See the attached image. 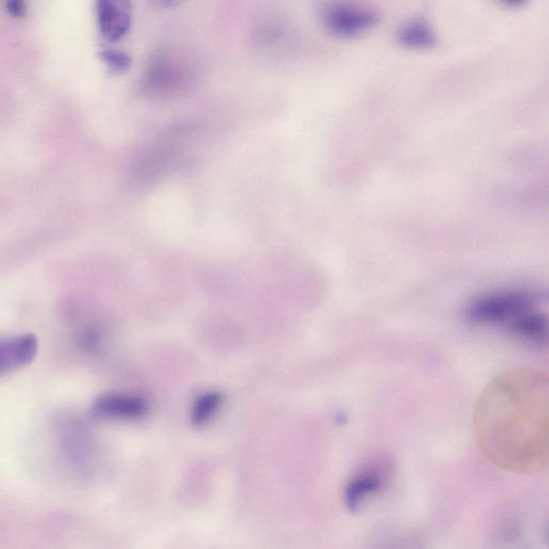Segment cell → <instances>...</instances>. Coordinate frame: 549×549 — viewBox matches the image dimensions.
Wrapping results in <instances>:
<instances>
[{
    "instance_id": "obj_9",
    "label": "cell",
    "mask_w": 549,
    "mask_h": 549,
    "mask_svg": "<svg viewBox=\"0 0 549 549\" xmlns=\"http://www.w3.org/2000/svg\"><path fill=\"white\" fill-rule=\"evenodd\" d=\"M398 40L406 48L425 49L435 45L436 37L428 24L423 21H413L400 29Z\"/></svg>"
},
{
    "instance_id": "obj_7",
    "label": "cell",
    "mask_w": 549,
    "mask_h": 549,
    "mask_svg": "<svg viewBox=\"0 0 549 549\" xmlns=\"http://www.w3.org/2000/svg\"><path fill=\"white\" fill-rule=\"evenodd\" d=\"M38 347L33 334L0 339V377L27 366L36 359Z\"/></svg>"
},
{
    "instance_id": "obj_14",
    "label": "cell",
    "mask_w": 549,
    "mask_h": 549,
    "mask_svg": "<svg viewBox=\"0 0 549 549\" xmlns=\"http://www.w3.org/2000/svg\"><path fill=\"white\" fill-rule=\"evenodd\" d=\"M502 3L508 5H512V7H518V5H522L527 2V0H501Z\"/></svg>"
},
{
    "instance_id": "obj_4",
    "label": "cell",
    "mask_w": 549,
    "mask_h": 549,
    "mask_svg": "<svg viewBox=\"0 0 549 549\" xmlns=\"http://www.w3.org/2000/svg\"><path fill=\"white\" fill-rule=\"evenodd\" d=\"M388 468L385 464H370L361 469L348 480L344 487V503L351 511H356L368 498L384 490L388 478Z\"/></svg>"
},
{
    "instance_id": "obj_10",
    "label": "cell",
    "mask_w": 549,
    "mask_h": 549,
    "mask_svg": "<svg viewBox=\"0 0 549 549\" xmlns=\"http://www.w3.org/2000/svg\"><path fill=\"white\" fill-rule=\"evenodd\" d=\"M99 58L107 66L108 70L113 74L125 73L131 69L132 65V60L128 54L114 48L102 49L99 52Z\"/></svg>"
},
{
    "instance_id": "obj_11",
    "label": "cell",
    "mask_w": 549,
    "mask_h": 549,
    "mask_svg": "<svg viewBox=\"0 0 549 549\" xmlns=\"http://www.w3.org/2000/svg\"><path fill=\"white\" fill-rule=\"evenodd\" d=\"M220 404L221 396L219 394L208 393L203 395L195 406L193 413L194 423L201 425L207 422L214 413L217 411Z\"/></svg>"
},
{
    "instance_id": "obj_2",
    "label": "cell",
    "mask_w": 549,
    "mask_h": 549,
    "mask_svg": "<svg viewBox=\"0 0 549 549\" xmlns=\"http://www.w3.org/2000/svg\"><path fill=\"white\" fill-rule=\"evenodd\" d=\"M467 319L473 324L499 326L527 343H547V318L538 295L501 291L480 296L468 307Z\"/></svg>"
},
{
    "instance_id": "obj_3",
    "label": "cell",
    "mask_w": 549,
    "mask_h": 549,
    "mask_svg": "<svg viewBox=\"0 0 549 549\" xmlns=\"http://www.w3.org/2000/svg\"><path fill=\"white\" fill-rule=\"evenodd\" d=\"M195 67L184 54L160 49L152 55L142 71L139 90L151 99H169L182 95L195 79Z\"/></svg>"
},
{
    "instance_id": "obj_8",
    "label": "cell",
    "mask_w": 549,
    "mask_h": 549,
    "mask_svg": "<svg viewBox=\"0 0 549 549\" xmlns=\"http://www.w3.org/2000/svg\"><path fill=\"white\" fill-rule=\"evenodd\" d=\"M95 410L106 417L132 418L144 415L147 404L137 396L111 394L97 400Z\"/></svg>"
},
{
    "instance_id": "obj_1",
    "label": "cell",
    "mask_w": 549,
    "mask_h": 549,
    "mask_svg": "<svg viewBox=\"0 0 549 549\" xmlns=\"http://www.w3.org/2000/svg\"><path fill=\"white\" fill-rule=\"evenodd\" d=\"M548 375L514 369L499 375L480 393L474 435L485 458L522 476L545 472L549 461Z\"/></svg>"
},
{
    "instance_id": "obj_12",
    "label": "cell",
    "mask_w": 549,
    "mask_h": 549,
    "mask_svg": "<svg viewBox=\"0 0 549 549\" xmlns=\"http://www.w3.org/2000/svg\"><path fill=\"white\" fill-rule=\"evenodd\" d=\"M5 9L11 16L22 18L26 16L27 5L25 0H7Z\"/></svg>"
},
{
    "instance_id": "obj_13",
    "label": "cell",
    "mask_w": 549,
    "mask_h": 549,
    "mask_svg": "<svg viewBox=\"0 0 549 549\" xmlns=\"http://www.w3.org/2000/svg\"><path fill=\"white\" fill-rule=\"evenodd\" d=\"M166 7H177V5H182L185 0H160Z\"/></svg>"
},
{
    "instance_id": "obj_5",
    "label": "cell",
    "mask_w": 549,
    "mask_h": 549,
    "mask_svg": "<svg viewBox=\"0 0 549 549\" xmlns=\"http://www.w3.org/2000/svg\"><path fill=\"white\" fill-rule=\"evenodd\" d=\"M323 20L332 34L353 38L373 27L377 17L365 9L334 5L325 10Z\"/></svg>"
},
{
    "instance_id": "obj_6",
    "label": "cell",
    "mask_w": 549,
    "mask_h": 549,
    "mask_svg": "<svg viewBox=\"0 0 549 549\" xmlns=\"http://www.w3.org/2000/svg\"><path fill=\"white\" fill-rule=\"evenodd\" d=\"M99 29L110 42L120 41L132 24V0H96Z\"/></svg>"
}]
</instances>
